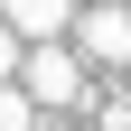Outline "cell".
Masks as SVG:
<instances>
[{
  "instance_id": "1",
  "label": "cell",
  "mask_w": 131,
  "mask_h": 131,
  "mask_svg": "<svg viewBox=\"0 0 131 131\" xmlns=\"http://www.w3.org/2000/svg\"><path fill=\"white\" fill-rule=\"evenodd\" d=\"M19 84L38 94L47 112H66V103H84V56L66 38H28V66H19Z\"/></svg>"
},
{
  "instance_id": "3",
  "label": "cell",
  "mask_w": 131,
  "mask_h": 131,
  "mask_svg": "<svg viewBox=\"0 0 131 131\" xmlns=\"http://www.w3.org/2000/svg\"><path fill=\"white\" fill-rule=\"evenodd\" d=\"M9 19H19V38H66V0H0Z\"/></svg>"
},
{
  "instance_id": "4",
  "label": "cell",
  "mask_w": 131,
  "mask_h": 131,
  "mask_svg": "<svg viewBox=\"0 0 131 131\" xmlns=\"http://www.w3.org/2000/svg\"><path fill=\"white\" fill-rule=\"evenodd\" d=\"M38 112H47V103H38V94L19 84V75L0 84V131H38Z\"/></svg>"
},
{
  "instance_id": "5",
  "label": "cell",
  "mask_w": 131,
  "mask_h": 131,
  "mask_svg": "<svg viewBox=\"0 0 131 131\" xmlns=\"http://www.w3.org/2000/svg\"><path fill=\"white\" fill-rule=\"evenodd\" d=\"M28 66V47H19V19H9V9H0V84H9V75H19Z\"/></svg>"
},
{
  "instance_id": "2",
  "label": "cell",
  "mask_w": 131,
  "mask_h": 131,
  "mask_svg": "<svg viewBox=\"0 0 131 131\" xmlns=\"http://www.w3.org/2000/svg\"><path fill=\"white\" fill-rule=\"evenodd\" d=\"M75 47H84L94 66H131V9L122 0H94L84 19H75Z\"/></svg>"
}]
</instances>
